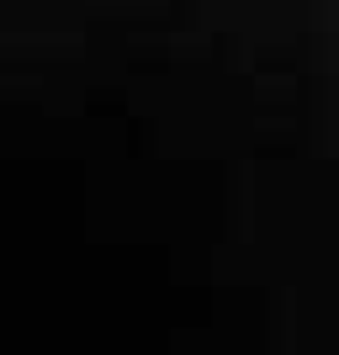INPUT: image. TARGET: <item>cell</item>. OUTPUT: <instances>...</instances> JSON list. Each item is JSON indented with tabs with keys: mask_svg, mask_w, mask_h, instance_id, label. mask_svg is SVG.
Masks as SVG:
<instances>
[]
</instances>
